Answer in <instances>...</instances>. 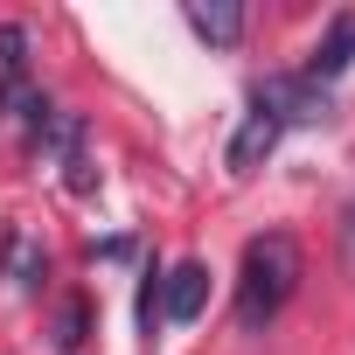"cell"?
Here are the masks:
<instances>
[{
  "instance_id": "cell-1",
  "label": "cell",
  "mask_w": 355,
  "mask_h": 355,
  "mask_svg": "<svg viewBox=\"0 0 355 355\" xmlns=\"http://www.w3.org/2000/svg\"><path fill=\"white\" fill-rule=\"evenodd\" d=\"M300 279H306L300 237L293 230H258L244 244V265H237V327L244 334H265L286 313V300L300 293Z\"/></svg>"
},
{
  "instance_id": "cell-2",
  "label": "cell",
  "mask_w": 355,
  "mask_h": 355,
  "mask_svg": "<svg viewBox=\"0 0 355 355\" xmlns=\"http://www.w3.org/2000/svg\"><path fill=\"white\" fill-rule=\"evenodd\" d=\"M251 105L272 112L279 125H320V119L334 112L327 84H313V77H258V84H251Z\"/></svg>"
},
{
  "instance_id": "cell-3",
  "label": "cell",
  "mask_w": 355,
  "mask_h": 355,
  "mask_svg": "<svg viewBox=\"0 0 355 355\" xmlns=\"http://www.w3.org/2000/svg\"><path fill=\"white\" fill-rule=\"evenodd\" d=\"M202 306H209V265H196V258H182L174 272H160V320H202Z\"/></svg>"
},
{
  "instance_id": "cell-4",
  "label": "cell",
  "mask_w": 355,
  "mask_h": 355,
  "mask_svg": "<svg viewBox=\"0 0 355 355\" xmlns=\"http://www.w3.org/2000/svg\"><path fill=\"white\" fill-rule=\"evenodd\" d=\"M279 139H286V125H279L272 112H258V105H251V119L237 125V139H230V153H223V160H230V174H258V167L272 160V146H279Z\"/></svg>"
},
{
  "instance_id": "cell-5",
  "label": "cell",
  "mask_w": 355,
  "mask_h": 355,
  "mask_svg": "<svg viewBox=\"0 0 355 355\" xmlns=\"http://www.w3.org/2000/svg\"><path fill=\"white\" fill-rule=\"evenodd\" d=\"M244 8H237V0H189V28L209 42V49H237L244 42Z\"/></svg>"
},
{
  "instance_id": "cell-6",
  "label": "cell",
  "mask_w": 355,
  "mask_h": 355,
  "mask_svg": "<svg viewBox=\"0 0 355 355\" xmlns=\"http://www.w3.org/2000/svg\"><path fill=\"white\" fill-rule=\"evenodd\" d=\"M348 63H355V15H334L327 42H320V49H313V63H306V77H313V84H334Z\"/></svg>"
},
{
  "instance_id": "cell-7",
  "label": "cell",
  "mask_w": 355,
  "mask_h": 355,
  "mask_svg": "<svg viewBox=\"0 0 355 355\" xmlns=\"http://www.w3.org/2000/svg\"><path fill=\"white\" fill-rule=\"evenodd\" d=\"M35 146L56 153L63 167H77V160H84V112H49V125L35 132Z\"/></svg>"
},
{
  "instance_id": "cell-8",
  "label": "cell",
  "mask_w": 355,
  "mask_h": 355,
  "mask_svg": "<svg viewBox=\"0 0 355 355\" xmlns=\"http://www.w3.org/2000/svg\"><path fill=\"white\" fill-rule=\"evenodd\" d=\"M8 279H15L21 293H35V286L49 279V251H42L35 237H8Z\"/></svg>"
},
{
  "instance_id": "cell-9",
  "label": "cell",
  "mask_w": 355,
  "mask_h": 355,
  "mask_svg": "<svg viewBox=\"0 0 355 355\" xmlns=\"http://www.w3.org/2000/svg\"><path fill=\"white\" fill-rule=\"evenodd\" d=\"M0 84H28V28L0 21Z\"/></svg>"
},
{
  "instance_id": "cell-10",
  "label": "cell",
  "mask_w": 355,
  "mask_h": 355,
  "mask_svg": "<svg viewBox=\"0 0 355 355\" xmlns=\"http://www.w3.org/2000/svg\"><path fill=\"white\" fill-rule=\"evenodd\" d=\"M84 341H91V306H84V300H63V306H56V348L77 355Z\"/></svg>"
},
{
  "instance_id": "cell-11",
  "label": "cell",
  "mask_w": 355,
  "mask_h": 355,
  "mask_svg": "<svg viewBox=\"0 0 355 355\" xmlns=\"http://www.w3.org/2000/svg\"><path fill=\"white\" fill-rule=\"evenodd\" d=\"M341 265H348V279H355V202L341 209Z\"/></svg>"
}]
</instances>
